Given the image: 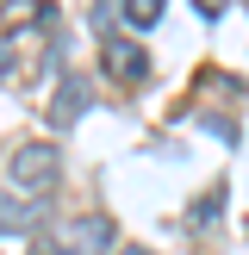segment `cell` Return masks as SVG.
I'll return each mask as SVG.
<instances>
[{
    "label": "cell",
    "instance_id": "2",
    "mask_svg": "<svg viewBox=\"0 0 249 255\" xmlns=\"http://www.w3.org/2000/svg\"><path fill=\"white\" fill-rule=\"evenodd\" d=\"M106 249H112V218H100V212H87L50 237V255H106Z\"/></svg>",
    "mask_w": 249,
    "mask_h": 255
},
{
    "label": "cell",
    "instance_id": "3",
    "mask_svg": "<svg viewBox=\"0 0 249 255\" xmlns=\"http://www.w3.org/2000/svg\"><path fill=\"white\" fill-rule=\"evenodd\" d=\"M106 69L119 75V81H131V87H137V81L149 75V56L131 44V37H106Z\"/></svg>",
    "mask_w": 249,
    "mask_h": 255
},
{
    "label": "cell",
    "instance_id": "6",
    "mask_svg": "<svg viewBox=\"0 0 249 255\" xmlns=\"http://www.w3.org/2000/svg\"><path fill=\"white\" fill-rule=\"evenodd\" d=\"M124 19H131V25H156L162 19V0H124Z\"/></svg>",
    "mask_w": 249,
    "mask_h": 255
},
{
    "label": "cell",
    "instance_id": "7",
    "mask_svg": "<svg viewBox=\"0 0 249 255\" xmlns=\"http://www.w3.org/2000/svg\"><path fill=\"white\" fill-rule=\"evenodd\" d=\"M124 255H149V249H124Z\"/></svg>",
    "mask_w": 249,
    "mask_h": 255
},
{
    "label": "cell",
    "instance_id": "5",
    "mask_svg": "<svg viewBox=\"0 0 249 255\" xmlns=\"http://www.w3.org/2000/svg\"><path fill=\"white\" fill-rule=\"evenodd\" d=\"M50 212V199H12L6 193V237H19V231H31L37 218Z\"/></svg>",
    "mask_w": 249,
    "mask_h": 255
},
{
    "label": "cell",
    "instance_id": "4",
    "mask_svg": "<svg viewBox=\"0 0 249 255\" xmlns=\"http://www.w3.org/2000/svg\"><path fill=\"white\" fill-rule=\"evenodd\" d=\"M87 112V81L81 75H62V87H56V106H50V119L56 125H75Z\"/></svg>",
    "mask_w": 249,
    "mask_h": 255
},
{
    "label": "cell",
    "instance_id": "1",
    "mask_svg": "<svg viewBox=\"0 0 249 255\" xmlns=\"http://www.w3.org/2000/svg\"><path fill=\"white\" fill-rule=\"evenodd\" d=\"M56 174H62V156L50 143H12V156H6V193L12 199H44L56 187Z\"/></svg>",
    "mask_w": 249,
    "mask_h": 255
}]
</instances>
